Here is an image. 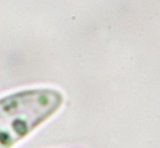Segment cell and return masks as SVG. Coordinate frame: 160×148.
Wrapping results in <instances>:
<instances>
[{
    "label": "cell",
    "mask_w": 160,
    "mask_h": 148,
    "mask_svg": "<svg viewBox=\"0 0 160 148\" xmlns=\"http://www.w3.org/2000/svg\"><path fill=\"white\" fill-rule=\"evenodd\" d=\"M64 97L51 87H35L0 97V148H13L54 116Z\"/></svg>",
    "instance_id": "1"
}]
</instances>
